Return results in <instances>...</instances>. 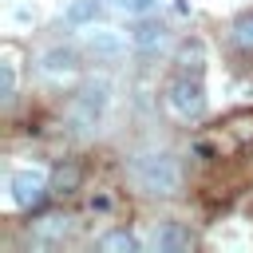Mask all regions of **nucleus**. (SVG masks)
Instances as JSON below:
<instances>
[{
    "label": "nucleus",
    "mask_w": 253,
    "mask_h": 253,
    "mask_svg": "<svg viewBox=\"0 0 253 253\" xmlns=\"http://www.w3.org/2000/svg\"><path fill=\"white\" fill-rule=\"evenodd\" d=\"M126 178L142 198H178L186 186L182 158L170 146H138L126 158Z\"/></svg>",
    "instance_id": "1"
},
{
    "label": "nucleus",
    "mask_w": 253,
    "mask_h": 253,
    "mask_svg": "<svg viewBox=\"0 0 253 253\" xmlns=\"http://www.w3.org/2000/svg\"><path fill=\"white\" fill-rule=\"evenodd\" d=\"M83 210H87V213H115V210H119V194H115V190H107V186H99V190H91V194H87Z\"/></svg>",
    "instance_id": "14"
},
{
    "label": "nucleus",
    "mask_w": 253,
    "mask_h": 253,
    "mask_svg": "<svg viewBox=\"0 0 253 253\" xmlns=\"http://www.w3.org/2000/svg\"><path fill=\"white\" fill-rule=\"evenodd\" d=\"M12 99H16V63L4 59V63H0V103L12 107Z\"/></svg>",
    "instance_id": "17"
},
{
    "label": "nucleus",
    "mask_w": 253,
    "mask_h": 253,
    "mask_svg": "<svg viewBox=\"0 0 253 253\" xmlns=\"http://www.w3.org/2000/svg\"><path fill=\"white\" fill-rule=\"evenodd\" d=\"M154 4L158 0H115V8L126 16H146V12H154Z\"/></svg>",
    "instance_id": "18"
},
{
    "label": "nucleus",
    "mask_w": 253,
    "mask_h": 253,
    "mask_svg": "<svg viewBox=\"0 0 253 253\" xmlns=\"http://www.w3.org/2000/svg\"><path fill=\"white\" fill-rule=\"evenodd\" d=\"M67 233H71V217L67 213H47V217L32 221V229H28L36 249H59L67 241Z\"/></svg>",
    "instance_id": "10"
},
{
    "label": "nucleus",
    "mask_w": 253,
    "mask_h": 253,
    "mask_svg": "<svg viewBox=\"0 0 253 253\" xmlns=\"http://www.w3.org/2000/svg\"><path fill=\"white\" fill-rule=\"evenodd\" d=\"M229 36H233V43H237L241 51H253V12H241V16L233 20Z\"/></svg>",
    "instance_id": "16"
},
{
    "label": "nucleus",
    "mask_w": 253,
    "mask_h": 253,
    "mask_svg": "<svg viewBox=\"0 0 253 253\" xmlns=\"http://www.w3.org/2000/svg\"><path fill=\"white\" fill-rule=\"evenodd\" d=\"M245 142H253V115H249V111H237V115H229L225 123L202 130V134L190 142V150H194L202 162H217V158L241 150Z\"/></svg>",
    "instance_id": "2"
},
{
    "label": "nucleus",
    "mask_w": 253,
    "mask_h": 253,
    "mask_svg": "<svg viewBox=\"0 0 253 253\" xmlns=\"http://www.w3.org/2000/svg\"><path fill=\"white\" fill-rule=\"evenodd\" d=\"M166 107L174 119L182 123H194L206 115V83L198 71H174L170 83H166Z\"/></svg>",
    "instance_id": "4"
},
{
    "label": "nucleus",
    "mask_w": 253,
    "mask_h": 253,
    "mask_svg": "<svg viewBox=\"0 0 253 253\" xmlns=\"http://www.w3.org/2000/svg\"><path fill=\"white\" fill-rule=\"evenodd\" d=\"M83 51L95 59V63H119L123 55H126V40H123V32H115V28H87V36H83Z\"/></svg>",
    "instance_id": "6"
},
{
    "label": "nucleus",
    "mask_w": 253,
    "mask_h": 253,
    "mask_svg": "<svg viewBox=\"0 0 253 253\" xmlns=\"http://www.w3.org/2000/svg\"><path fill=\"white\" fill-rule=\"evenodd\" d=\"M107 107H111V83H107V79H87V83L67 99V126H71L75 134H87V130H95V126L103 123Z\"/></svg>",
    "instance_id": "3"
},
{
    "label": "nucleus",
    "mask_w": 253,
    "mask_h": 253,
    "mask_svg": "<svg viewBox=\"0 0 253 253\" xmlns=\"http://www.w3.org/2000/svg\"><path fill=\"white\" fill-rule=\"evenodd\" d=\"M83 178H87L83 162H75V158L55 162V166H51V198H67V194L83 190Z\"/></svg>",
    "instance_id": "11"
},
{
    "label": "nucleus",
    "mask_w": 253,
    "mask_h": 253,
    "mask_svg": "<svg viewBox=\"0 0 253 253\" xmlns=\"http://www.w3.org/2000/svg\"><path fill=\"white\" fill-rule=\"evenodd\" d=\"M99 16H103V0H75L67 8V24L71 28H91Z\"/></svg>",
    "instance_id": "13"
},
{
    "label": "nucleus",
    "mask_w": 253,
    "mask_h": 253,
    "mask_svg": "<svg viewBox=\"0 0 253 253\" xmlns=\"http://www.w3.org/2000/svg\"><path fill=\"white\" fill-rule=\"evenodd\" d=\"M8 190H12V206L24 210V213H36L47 198H51V178L43 170H16L8 178Z\"/></svg>",
    "instance_id": "5"
},
{
    "label": "nucleus",
    "mask_w": 253,
    "mask_h": 253,
    "mask_svg": "<svg viewBox=\"0 0 253 253\" xmlns=\"http://www.w3.org/2000/svg\"><path fill=\"white\" fill-rule=\"evenodd\" d=\"M178 71H206V55H202V43L198 40H190V43H182V51H178Z\"/></svg>",
    "instance_id": "15"
},
{
    "label": "nucleus",
    "mask_w": 253,
    "mask_h": 253,
    "mask_svg": "<svg viewBox=\"0 0 253 253\" xmlns=\"http://www.w3.org/2000/svg\"><path fill=\"white\" fill-rule=\"evenodd\" d=\"M95 249H99V253H138L142 241H138L126 225H115V229H107V233L95 237Z\"/></svg>",
    "instance_id": "12"
},
{
    "label": "nucleus",
    "mask_w": 253,
    "mask_h": 253,
    "mask_svg": "<svg viewBox=\"0 0 253 253\" xmlns=\"http://www.w3.org/2000/svg\"><path fill=\"white\" fill-rule=\"evenodd\" d=\"M79 51L75 47H63V43H55V47H47L43 55H40V75H47V79H75L79 75Z\"/></svg>",
    "instance_id": "9"
},
{
    "label": "nucleus",
    "mask_w": 253,
    "mask_h": 253,
    "mask_svg": "<svg viewBox=\"0 0 253 253\" xmlns=\"http://www.w3.org/2000/svg\"><path fill=\"white\" fill-rule=\"evenodd\" d=\"M170 28L162 24V20H142L134 32H130V51H138V55H158V51H166L170 47Z\"/></svg>",
    "instance_id": "8"
},
{
    "label": "nucleus",
    "mask_w": 253,
    "mask_h": 253,
    "mask_svg": "<svg viewBox=\"0 0 253 253\" xmlns=\"http://www.w3.org/2000/svg\"><path fill=\"white\" fill-rule=\"evenodd\" d=\"M198 245V233L186 225V221H158L154 225V249L158 253H190Z\"/></svg>",
    "instance_id": "7"
}]
</instances>
